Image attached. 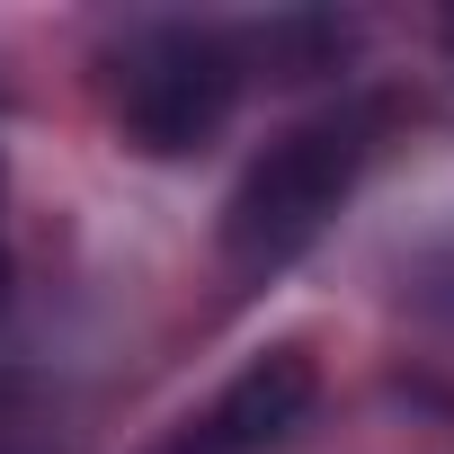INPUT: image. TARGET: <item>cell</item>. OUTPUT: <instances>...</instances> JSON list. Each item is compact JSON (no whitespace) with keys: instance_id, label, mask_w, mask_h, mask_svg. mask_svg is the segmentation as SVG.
<instances>
[{"instance_id":"6da1fadb","label":"cell","mask_w":454,"mask_h":454,"mask_svg":"<svg viewBox=\"0 0 454 454\" xmlns=\"http://www.w3.org/2000/svg\"><path fill=\"white\" fill-rule=\"evenodd\" d=\"M383 125H392L383 98H339V107L286 125L241 169V187L223 196V259H232V277H277L330 232V214L356 196Z\"/></svg>"},{"instance_id":"7a4b0ae2","label":"cell","mask_w":454,"mask_h":454,"mask_svg":"<svg viewBox=\"0 0 454 454\" xmlns=\"http://www.w3.org/2000/svg\"><path fill=\"white\" fill-rule=\"evenodd\" d=\"M241 45L223 27H196V19H143L125 27L107 54H98V90H107V116L134 152L152 160H178V152H205L241 107Z\"/></svg>"},{"instance_id":"3957f363","label":"cell","mask_w":454,"mask_h":454,"mask_svg":"<svg viewBox=\"0 0 454 454\" xmlns=\"http://www.w3.org/2000/svg\"><path fill=\"white\" fill-rule=\"evenodd\" d=\"M312 401H321V365L303 348H268V356H250L232 383H223L160 454H277L312 419Z\"/></svg>"},{"instance_id":"277c9868","label":"cell","mask_w":454,"mask_h":454,"mask_svg":"<svg viewBox=\"0 0 454 454\" xmlns=\"http://www.w3.org/2000/svg\"><path fill=\"white\" fill-rule=\"evenodd\" d=\"M0 187H10V169H0ZM0 312H10V241H0Z\"/></svg>"}]
</instances>
